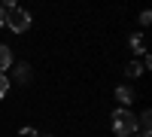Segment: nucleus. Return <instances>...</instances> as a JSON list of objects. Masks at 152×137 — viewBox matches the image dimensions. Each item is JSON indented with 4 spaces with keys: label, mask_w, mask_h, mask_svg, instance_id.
Listing matches in <instances>:
<instances>
[{
    "label": "nucleus",
    "mask_w": 152,
    "mask_h": 137,
    "mask_svg": "<svg viewBox=\"0 0 152 137\" xmlns=\"http://www.w3.org/2000/svg\"><path fill=\"white\" fill-rule=\"evenodd\" d=\"M3 24H6L12 34H24V31L31 28V12H24L15 3H9V6H3Z\"/></svg>",
    "instance_id": "nucleus-1"
},
{
    "label": "nucleus",
    "mask_w": 152,
    "mask_h": 137,
    "mask_svg": "<svg viewBox=\"0 0 152 137\" xmlns=\"http://www.w3.org/2000/svg\"><path fill=\"white\" fill-rule=\"evenodd\" d=\"M113 131H116L119 137H134L137 134V119H134V113L131 110H116L113 113Z\"/></svg>",
    "instance_id": "nucleus-2"
},
{
    "label": "nucleus",
    "mask_w": 152,
    "mask_h": 137,
    "mask_svg": "<svg viewBox=\"0 0 152 137\" xmlns=\"http://www.w3.org/2000/svg\"><path fill=\"white\" fill-rule=\"evenodd\" d=\"M116 97H119V104H125V107H128V104H134V89H128V85H119V89H116Z\"/></svg>",
    "instance_id": "nucleus-3"
},
{
    "label": "nucleus",
    "mask_w": 152,
    "mask_h": 137,
    "mask_svg": "<svg viewBox=\"0 0 152 137\" xmlns=\"http://www.w3.org/2000/svg\"><path fill=\"white\" fill-rule=\"evenodd\" d=\"M12 67V49L9 46H0V73Z\"/></svg>",
    "instance_id": "nucleus-4"
},
{
    "label": "nucleus",
    "mask_w": 152,
    "mask_h": 137,
    "mask_svg": "<svg viewBox=\"0 0 152 137\" xmlns=\"http://www.w3.org/2000/svg\"><path fill=\"white\" fill-rule=\"evenodd\" d=\"M128 43H131V49H134V55H143V52H146V40H143V34H134Z\"/></svg>",
    "instance_id": "nucleus-5"
},
{
    "label": "nucleus",
    "mask_w": 152,
    "mask_h": 137,
    "mask_svg": "<svg viewBox=\"0 0 152 137\" xmlns=\"http://www.w3.org/2000/svg\"><path fill=\"white\" fill-rule=\"evenodd\" d=\"M15 70H18V73H15L18 82H31V67H28V64H18Z\"/></svg>",
    "instance_id": "nucleus-6"
},
{
    "label": "nucleus",
    "mask_w": 152,
    "mask_h": 137,
    "mask_svg": "<svg viewBox=\"0 0 152 137\" xmlns=\"http://www.w3.org/2000/svg\"><path fill=\"white\" fill-rule=\"evenodd\" d=\"M125 73H128V76H140V73H143V64H137V61H131V64L125 67Z\"/></svg>",
    "instance_id": "nucleus-7"
},
{
    "label": "nucleus",
    "mask_w": 152,
    "mask_h": 137,
    "mask_svg": "<svg viewBox=\"0 0 152 137\" xmlns=\"http://www.w3.org/2000/svg\"><path fill=\"white\" fill-rule=\"evenodd\" d=\"M6 92H9V76L0 73V97H6Z\"/></svg>",
    "instance_id": "nucleus-8"
},
{
    "label": "nucleus",
    "mask_w": 152,
    "mask_h": 137,
    "mask_svg": "<svg viewBox=\"0 0 152 137\" xmlns=\"http://www.w3.org/2000/svg\"><path fill=\"white\" fill-rule=\"evenodd\" d=\"M152 21V12H140V24H149Z\"/></svg>",
    "instance_id": "nucleus-9"
},
{
    "label": "nucleus",
    "mask_w": 152,
    "mask_h": 137,
    "mask_svg": "<svg viewBox=\"0 0 152 137\" xmlns=\"http://www.w3.org/2000/svg\"><path fill=\"white\" fill-rule=\"evenodd\" d=\"M21 137H40V134H37L34 128H24V131H21Z\"/></svg>",
    "instance_id": "nucleus-10"
},
{
    "label": "nucleus",
    "mask_w": 152,
    "mask_h": 137,
    "mask_svg": "<svg viewBox=\"0 0 152 137\" xmlns=\"http://www.w3.org/2000/svg\"><path fill=\"white\" fill-rule=\"evenodd\" d=\"M134 137H149V131H140V134H134Z\"/></svg>",
    "instance_id": "nucleus-11"
},
{
    "label": "nucleus",
    "mask_w": 152,
    "mask_h": 137,
    "mask_svg": "<svg viewBox=\"0 0 152 137\" xmlns=\"http://www.w3.org/2000/svg\"><path fill=\"white\" fill-rule=\"evenodd\" d=\"M0 28H3V6H0Z\"/></svg>",
    "instance_id": "nucleus-12"
}]
</instances>
